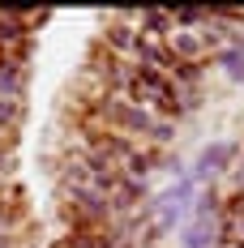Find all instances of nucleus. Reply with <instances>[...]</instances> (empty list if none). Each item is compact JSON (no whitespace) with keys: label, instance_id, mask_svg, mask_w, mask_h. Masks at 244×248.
I'll use <instances>...</instances> for the list:
<instances>
[{"label":"nucleus","instance_id":"7","mask_svg":"<svg viewBox=\"0 0 244 248\" xmlns=\"http://www.w3.org/2000/svg\"><path fill=\"white\" fill-rule=\"evenodd\" d=\"M13 188V154H0V193Z\"/></svg>","mask_w":244,"mask_h":248},{"label":"nucleus","instance_id":"5","mask_svg":"<svg viewBox=\"0 0 244 248\" xmlns=\"http://www.w3.org/2000/svg\"><path fill=\"white\" fill-rule=\"evenodd\" d=\"M22 124H26V103H9V99H0V128L17 137V128H22Z\"/></svg>","mask_w":244,"mask_h":248},{"label":"nucleus","instance_id":"3","mask_svg":"<svg viewBox=\"0 0 244 248\" xmlns=\"http://www.w3.org/2000/svg\"><path fill=\"white\" fill-rule=\"evenodd\" d=\"M167 47L176 60H184V64H201L206 56H210V47H206V39L197 34V30H171Z\"/></svg>","mask_w":244,"mask_h":248},{"label":"nucleus","instance_id":"1","mask_svg":"<svg viewBox=\"0 0 244 248\" xmlns=\"http://www.w3.org/2000/svg\"><path fill=\"white\" fill-rule=\"evenodd\" d=\"M133 17H112V26H107V34H103V43H107V56H116V60H129L133 56V47H137V30H133Z\"/></svg>","mask_w":244,"mask_h":248},{"label":"nucleus","instance_id":"4","mask_svg":"<svg viewBox=\"0 0 244 248\" xmlns=\"http://www.w3.org/2000/svg\"><path fill=\"white\" fill-rule=\"evenodd\" d=\"M236 158V146H227V141H214V146L201 154V163H197V180H214L219 171H227V163Z\"/></svg>","mask_w":244,"mask_h":248},{"label":"nucleus","instance_id":"6","mask_svg":"<svg viewBox=\"0 0 244 248\" xmlns=\"http://www.w3.org/2000/svg\"><path fill=\"white\" fill-rule=\"evenodd\" d=\"M219 60H223V69H227L231 77H244V39H240V43H231V47H223Z\"/></svg>","mask_w":244,"mask_h":248},{"label":"nucleus","instance_id":"8","mask_svg":"<svg viewBox=\"0 0 244 248\" xmlns=\"http://www.w3.org/2000/svg\"><path fill=\"white\" fill-rule=\"evenodd\" d=\"M231 180H236V188L244 193V158H231Z\"/></svg>","mask_w":244,"mask_h":248},{"label":"nucleus","instance_id":"2","mask_svg":"<svg viewBox=\"0 0 244 248\" xmlns=\"http://www.w3.org/2000/svg\"><path fill=\"white\" fill-rule=\"evenodd\" d=\"M26 81H30L26 60H0V99L26 103Z\"/></svg>","mask_w":244,"mask_h":248}]
</instances>
